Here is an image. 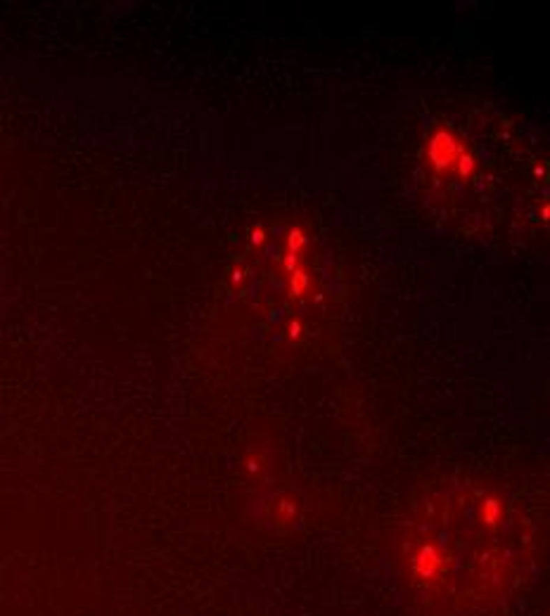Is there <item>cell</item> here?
Segmentation results:
<instances>
[]
</instances>
